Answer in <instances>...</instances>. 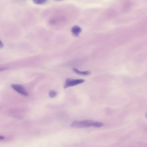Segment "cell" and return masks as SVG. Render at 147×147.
Instances as JSON below:
<instances>
[{"label":"cell","mask_w":147,"mask_h":147,"mask_svg":"<svg viewBox=\"0 0 147 147\" xmlns=\"http://www.w3.org/2000/svg\"><path fill=\"white\" fill-rule=\"evenodd\" d=\"M53 0L57 1H63V0Z\"/></svg>","instance_id":"obj_11"},{"label":"cell","mask_w":147,"mask_h":147,"mask_svg":"<svg viewBox=\"0 0 147 147\" xmlns=\"http://www.w3.org/2000/svg\"><path fill=\"white\" fill-rule=\"evenodd\" d=\"M84 82V80L82 79H73L68 78L65 81L64 87L65 88H67L80 84Z\"/></svg>","instance_id":"obj_2"},{"label":"cell","mask_w":147,"mask_h":147,"mask_svg":"<svg viewBox=\"0 0 147 147\" xmlns=\"http://www.w3.org/2000/svg\"><path fill=\"white\" fill-rule=\"evenodd\" d=\"M73 70L76 74L82 76H88L91 74V72L90 71H80L75 68H73Z\"/></svg>","instance_id":"obj_5"},{"label":"cell","mask_w":147,"mask_h":147,"mask_svg":"<svg viewBox=\"0 0 147 147\" xmlns=\"http://www.w3.org/2000/svg\"><path fill=\"white\" fill-rule=\"evenodd\" d=\"M81 29L77 25L74 26L71 28V31L73 34L75 36H78L81 32Z\"/></svg>","instance_id":"obj_4"},{"label":"cell","mask_w":147,"mask_h":147,"mask_svg":"<svg viewBox=\"0 0 147 147\" xmlns=\"http://www.w3.org/2000/svg\"><path fill=\"white\" fill-rule=\"evenodd\" d=\"M57 93L56 91L51 90H50L49 93V96L51 98H53L57 96Z\"/></svg>","instance_id":"obj_6"},{"label":"cell","mask_w":147,"mask_h":147,"mask_svg":"<svg viewBox=\"0 0 147 147\" xmlns=\"http://www.w3.org/2000/svg\"><path fill=\"white\" fill-rule=\"evenodd\" d=\"M7 69V68L6 67H4V68H0V71H3L5 70H6Z\"/></svg>","instance_id":"obj_9"},{"label":"cell","mask_w":147,"mask_h":147,"mask_svg":"<svg viewBox=\"0 0 147 147\" xmlns=\"http://www.w3.org/2000/svg\"><path fill=\"white\" fill-rule=\"evenodd\" d=\"M5 139V137L3 136H0V140H3Z\"/></svg>","instance_id":"obj_10"},{"label":"cell","mask_w":147,"mask_h":147,"mask_svg":"<svg viewBox=\"0 0 147 147\" xmlns=\"http://www.w3.org/2000/svg\"><path fill=\"white\" fill-rule=\"evenodd\" d=\"M4 46V45L3 42L0 40V49H1L3 48Z\"/></svg>","instance_id":"obj_8"},{"label":"cell","mask_w":147,"mask_h":147,"mask_svg":"<svg viewBox=\"0 0 147 147\" xmlns=\"http://www.w3.org/2000/svg\"><path fill=\"white\" fill-rule=\"evenodd\" d=\"M11 86L14 90L20 94L25 96L28 95V92L22 86L19 84H13L11 85Z\"/></svg>","instance_id":"obj_3"},{"label":"cell","mask_w":147,"mask_h":147,"mask_svg":"<svg viewBox=\"0 0 147 147\" xmlns=\"http://www.w3.org/2000/svg\"><path fill=\"white\" fill-rule=\"evenodd\" d=\"M104 125V124L101 122L85 120L81 121H74L71 123V126L74 128H81L90 127H100Z\"/></svg>","instance_id":"obj_1"},{"label":"cell","mask_w":147,"mask_h":147,"mask_svg":"<svg viewBox=\"0 0 147 147\" xmlns=\"http://www.w3.org/2000/svg\"><path fill=\"white\" fill-rule=\"evenodd\" d=\"M33 2L36 4H42L45 3L47 0H32Z\"/></svg>","instance_id":"obj_7"}]
</instances>
